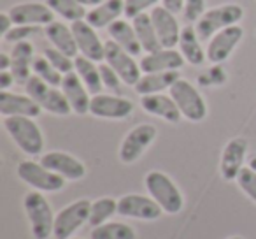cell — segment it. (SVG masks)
Instances as JSON below:
<instances>
[{
    "instance_id": "6da1fadb",
    "label": "cell",
    "mask_w": 256,
    "mask_h": 239,
    "mask_svg": "<svg viewBox=\"0 0 256 239\" xmlns=\"http://www.w3.org/2000/svg\"><path fill=\"white\" fill-rule=\"evenodd\" d=\"M4 129L23 153L30 155V157L42 153L44 136L42 130L36 123V118L8 116L4 118Z\"/></svg>"
},
{
    "instance_id": "7a4b0ae2",
    "label": "cell",
    "mask_w": 256,
    "mask_h": 239,
    "mask_svg": "<svg viewBox=\"0 0 256 239\" xmlns=\"http://www.w3.org/2000/svg\"><path fill=\"white\" fill-rule=\"evenodd\" d=\"M144 186L148 193L158 202V206L167 214H178L181 213L184 206V197L181 190L178 188L172 178H168L162 171H150L144 178Z\"/></svg>"
},
{
    "instance_id": "3957f363",
    "label": "cell",
    "mask_w": 256,
    "mask_h": 239,
    "mask_svg": "<svg viewBox=\"0 0 256 239\" xmlns=\"http://www.w3.org/2000/svg\"><path fill=\"white\" fill-rule=\"evenodd\" d=\"M242 18H244V8L238 4H234V2H228V4L207 9L206 15L193 27H195L200 41H209L220 30L238 25L242 22Z\"/></svg>"
},
{
    "instance_id": "277c9868",
    "label": "cell",
    "mask_w": 256,
    "mask_h": 239,
    "mask_svg": "<svg viewBox=\"0 0 256 239\" xmlns=\"http://www.w3.org/2000/svg\"><path fill=\"white\" fill-rule=\"evenodd\" d=\"M26 218L30 221V230L36 239H50L54 230V213L42 192H28L23 199Z\"/></svg>"
},
{
    "instance_id": "5b68a950",
    "label": "cell",
    "mask_w": 256,
    "mask_h": 239,
    "mask_svg": "<svg viewBox=\"0 0 256 239\" xmlns=\"http://www.w3.org/2000/svg\"><path fill=\"white\" fill-rule=\"evenodd\" d=\"M168 95L174 99L176 106L179 107L182 118L188 120V122L198 123L207 116V104L204 100L202 93L188 79H182V78L178 79L172 85V88L168 90Z\"/></svg>"
},
{
    "instance_id": "8992f818",
    "label": "cell",
    "mask_w": 256,
    "mask_h": 239,
    "mask_svg": "<svg viewBox=\"0 0 256 239\" xmlns=\"http://www.w3.org/2000/svg\"><path fill=\"white\" fill-rule=\"evenodd\" d=\"M25 92L26 95L32 97L42 107V111H48L54 116H67V114L72 113V107L68 104L67 97L62 92V88L48 85L46 81H42L37 76H32L26 81Z\"/></svg>"
},
{
    "instance_id": "52a82bcc",
    "label": "cell",
    "mask_w": 256,
    "mask_h": 239,
    "mask_svg": "<svg viewBox=\"0 0 256 239\" xmlns=\"http://www.w3.org/2000/svg\"><path fill=\"white\" fill-rule=\"evenodd\" d=\"M16 174L23 183H26L28 186H32L37 192H58L65 186V181L62 176H58L56 172L50 171L48 167H44L40 162L34 160H23L18 164Z\"/></svg>"
},
{
    "instance_id": "ba28073f",
    "label": "cell",
    "mask_w": 256,
    "mask_h": 239,
    "mask_svg": "<svg viewBox=\"0 0 256 239\" xmlns=\"http://www.w3.org/2000/svg\"><path fill=\"white\" fill-rule=\"evenodd\" d=\"M158 130L151 123H140L136 125L132 130H128L126 136L123 137L120 144V151L118 157L123 164H134L144 155V151L153 144V141L156 139Z\"/></svg>"
},
{
    "instance_id": "9c48e42d",
    "label": "cell",
    "mask_w": 256,
    "mask_h": 239,
    "mask_svg": "<svg viewBox=\"0 0 256 239\" xmlns=\"http://www.w3.org/2000/svg\"><path fill=\"white\" fill-rule=\"evenodd\" d=\"M90 209H92V202L88 199H78L58 211L54 218V237L70 239V235H74L86 221H90Z\"/></svg>"
},
{
    "instance_id": "30bf717a",
    "label": "cell",
    "mask_w": 256,
    "mask_h": 239,
    "mask_svg": "<svg viewBox=\"0 0 256 239\" xmlns=\"http://www.w3.org/2000/svg\"><path fill=\"white\" fill-rule=\"evenodd\" d=\"M109 67L114 69L118 76L121 78V81L126 86H136L139 83L140 76H142V69L140 64L136 60L134 55H130L128 51H124L121 46H118L114 41H106V57H104Z\"/></svg>"
},
{
    "instance_id": "8fae6325",
    "label": "cell",
    "mask_w": 256,
    "mask_h": 239,
    "mask_svg": "<svg viewBox=\"0 0 256 239\" xmlns=\"http://www.w3.org/2000/svg\"><path fill=\"white\" fill-rule=\"evenodd\" d=\"M242 37H244V29L240 25L228 27V29H223L218 34H214L207 41V48H206L207 60L214 65H220L223 62H226L232 57V53L235 51V48L240 44Z\"/></svg>"
},
{
    "instance_id": "7c38bea8",
    "label": "cell",
    "mask_w": 256,
    "mask_h": 239,
    "mask_svg": "<svg viewBox=\"0 0 256 239\" xmlns=\"http://www.w3.org/2000/svg\"><path fill=\"white\" fill-rule=\"evenodd\" d=\"M164 209L151 195L140 193H126L118 199V214L124 218H136V220L153 221L162 216Z\"/></svg>"
},
{
    "instance_id": "4fadbf2b",
    "label": "cell",
    "mask_w": 256,
    "mask_h": 239,
    "mask_svg": "<svg viewBox=\"0 0 256 239\" xmlns=\"http://www.w3.org/2000/svg\"><path fill=\"white\" fill-rule=\"evenodd\" d=\"M134 113V102L120 95L98 93L92 95L90 114L102 120H124Z\"/></svg>"
},
{
    "instance_id": "5bb4252c",
    "label": "cell",
    "mask_w": 256,
    "mask_h": 239,
    "mask_svg": "<svg viewBox=\"0 0 256 239\" xmlns=\"http://www.w3.org/2000/svg\"><path fill=\"white\" fill-rule=\"evenodd\" d=\"M70 27H72V32H74L76 43H78L79 55L96 62V64L104 62V57H106V43L100 39L96 29H93L86 20H79V22L72 23Z\"/></svg>"
},
{
    "instance_id": "9a60e30c",
    "label": "cell",
    "mask_w": 256,
    "mask_h": 239,
    "mask_svg": "<svg viewBox=\"0 0 256 239\" xmlns=\"http://www.w3.org/2000/svg\"><path fill=\"white\" fill-rule=\"evenodd\" d=\"M14 25L48 27L54 22V13L48 8L46 2H22L9 9Z\"/></svg>"
},
{
    "instance_id": "2e32d148",
    "label": "cell",
    "mask_w": 256,
    "mask_h": 239,
    "mask_svg": "<svg viewBox=\"0 0 256 239\" xmlns=\"http://www.w3.org/2000/svg\"><path fill=\"white\" fill-rule=\"evenodd\" d=\"M40 164L50 171L56 172L64 179H70V181H78L86 176L84 164L65 151H48L40 157Z\"/></svg>"
},
{
    "instance_id": "e0dca14e",
    "label": "cell",
    "mask_w": 256,
    "mask_h": 239,
    "mask_svg": "<svg viewBox=\"0 0 256 239\" xmlns=\"http://www.w3.org/2000/svg\"><path fill=\"white\" fill-rule=\"evenodd\" d=\"M246 153H248V141L244 137H234L223 148L220 160V172L224 181H235L238 172L244 169Z\"/></svg>"
},
{
    "instance_id": "ac0fdd59",
    "label": "cell",
    "mask_w": 256,
    "mask_h": 239,
    "mask_svg": "<svg viewBox=\"0 0 256 239\" xmlns=\"http://www.w3.org/2000/svg\"><path fill=\"white\" fill-rule=\"evenodd\" d=\"M151 20H153L154 30H156L158 41L162 48H176L179 44L181 37V25H179L176 13L165 9L164 6H156L153 11H150Z\"/></svg>"
},
{
    "instance_id": "d6986e66",
    "label": "cell",
    "mask_w": 256,
    "mask_h": 239,
    "mask_svg": "<svg viewBox=\"0 0 256 239\" xmlns=\"http://www.w3.org/2000/svg\"><path fill=\"white\" fill-rule=\"evenodd\" d=\"M184 58L176 48H162L153 53H146L140 58V69L144 74L153 72H168V71H181L184 65Z\"/></svg>"
},
{
    "instance_id": "ffe728a7",
    "label": "cell",
    "mask_w": 256,
    "mask_h": 239,
    "mask_svg": "<svg viewBox=\"0 0 256 239\" xmlns=\"http://www.w3.org/2000/svg\"><path fill=\"white\" fill-rule=\"evenodd\" d=\"M42 113V107L28 95H20L12 92H0V114L8 116H28L37 118Z\"/></svg>"
},
{
    "instance_id": "44dd1931",
    "label": "cell",
    "mask_w": 256,
    "mask_h": 239,
    "mask_svg": "<svg viewBox=\"0 0 256 239\" xmlns=\"http://www.w3.org/2000/svg\"><path fill=\"white\" fill-rule=\"evenodd\" d=\"M60 88H62V92H64V95L67 97L68 104H70L72 113H76V114L90 113L92 93L88 92V88H86L84 83L81 81V78L76 74V71L64 76Z\"/></svg>"
},
{
    "instance_id": "7402d4cb",
    "label": "cell",
    "mask_w": 256,
    "mask_h": 239,
    "mask_svg": "<svg viewBox=\"0 0 256 239\" xmlns=\"http://www.w3.org/2000/svg\"><path fill=\"white\" fill-rule=\"evenodd\" d=\"M140 107L151 116L162 118L167 123H179L181 122V111L176 106L174 99L165 93H154V95H142L140 97Z\"/></svg>"
},
{
    "instance_id": "603a6c76",
    "label": "cell",
    "mask_w": 256,
    "mask_h": 239,
    "mask_svg": "<svg viewBox=\"0 0 256 239\" xmlns=\"http://www.w3.org/2000/svg\"><path fill=\"white\" fill-rule=\"evenodd\" d=\"M11 58H12V65H11L12 76H14L18 85L25 86L26 81L34 76L32 64H34V58H36L34 44L30 43V41L14 44L11 51Z\"/></svg>"
},
{
    "instance_id": "cb8c5ba5",
    "label": "cell",
    "mask_w": 256,
    "mask_h": 239,
    "mask_svg": "<svg viewBox=\"0 0 256 239\" xmlns=\"http://www.w3.org/2000/svg\"><path fill=\"white\" fill-rule=\"evenodd\" d=\"M44 36H46V39L51 43V46L64 51L68 57L76 58L79 55L78 43H76L72 27H68L65 22H56V20H54L53 23L44 27Z\"/></svg>"
},
{
    "instance_id": "d4e9b609",
    "label": "cell",
    "mask_w": 256,
    "mask_h": 239,
    "mask_svg": "<svg viewBox=\"0 0 256 239\" xmlns=\"http://www.w3.org/2000/svg\"><path fill=\"white\" fill-rule=\"evenodd\" d=\"M124 16V0H106L96 8L90 9L86 15V22L96 30L109 29L116 20Z\"/></svg>"
},
{
    "instance_id": "484cf974",
    "label": "cell",
    "mask_w": 256,
    "mask_h": 239,
    "mask_svg": "<svg viewBox=\"0 0 256 239\" xmlns=\"http://www.w3.org/2000/svg\"><path fill=\"white\" fill-rule=\"evenodd\" d=\"M178 48H179V53L186 60V64L193 65V67H198V65H202L207 60L206 50L200 44V37L193 25L182 27Z\"/></svg>"
},
{
    "instance_id": "4316f807",
    "label": "cell",
    "mask_w": 256,
    "mask_h": 239,
    "mask_svg": "<svg viewBox=\"0 0 256 239\" xmlns=\"http://www.w3.org/2000/svg\"><path fill=\"white\" fill-rule=\"evenodd\" d=\"M107 34H109L110 41H114L118 46H121L124 51H128L134 57H139L142 53V46H140L139 39H137V34L132 22H128V20L123 18L116 20L112 25H109Z\"/></svg>"
},
{
    "instance_id": "83f0119b",
    "label": "cell",
    "mask_w": 256,
    "mask_h": 239,
    "mask_svg": "<svg viewBox=\"0 0 256 239\" xmlns=\"http://www.w3.org/2000/svg\"><path fill=\"white\" fill-rule=\"evenodd\" d=\"M178 79H181L179 71L168 72H153V74H142L134 90L137 95H154V93H164L165 90H170Z\"/></svg>"
},
{
    "instance_id": "f1b7e54d",
    "label": "cell",
    "mask_w": 256,
    "mask_h": 239,
    "mask_svg": "<svg viewBox=\"0 0 256 239\" xmlns=\"http://www.w3.org/2000/svg\"><path fill=\"white\" fill-rule=\"evenodd\" d=\"M74 71L76 74L81 78V81L84 83V86L88 88V92L92 95H98L102 93V78H100V69L96 65V62L90 60V58L78 55L74 58Z\"/></svg>"
},
{
    "instance_id": "f546056e",
    "label": "cell",
    "mask_w": 256,
    "mask_h": 239,
    "mask_svg": "<svg viewBox=\"0 0 256 239\" xmlns=\"http://www.w3.org/2000/svg\"><path fill=\"white\" fill-rule=\"evenodd\" d=\"M132 25H134V29H136L137 39H139L144 53H153V51L162 50V44H160V41H158L156 30H154L153 20H151L150 13L136 16V18L132 20Z\"/></svg>"
},
{
    "instance_id": "4dcf8cb0",
    "label": "cell",
    "mask_w": 256,
    "mask_h": 239,
    "mask_svg": "<svg viewBox=\"0 0 256 239\" xmlns=\"http://www.w3.org/2000/svg\"><path fill=\"white\" fill-rule=\"evenodd\" d=\"M90 239H137L136 228L124 221H106L93 227Z\"/></svg>"
},
{
    "instance_id": "1f68e13d",
    "label": "cell",
    "mask_w": 256,
    "mask_h": 239,
    "mask_svg": "<svg viewBox=\"0 0 256 239\" xmlns=\"http://www.w3.org/2000/svg\"><path fill=\"white\" fill-rule=\"evenodd\" d=\"M48 4V8L54 13V16H60L64 22L72 23L84 20L88 15V9L82 8L78 0H44Z\"/></svg>"
},
{
    "instance_id": "d6a6232c",
    "label": "cell",
    "mask_w": 256,
    "mask_h": 239,
    "mask_svg": "<svg viewBox=\"0 0 256 239\" xmlns=\"http://www.w3.org/2000/svg\"><path fill=\"white\" fill-rule=\"evenodd\" d=\"M118 213V200L112 197H100V199L93 200L92 209H90V221L92 227H98V225L109 221L110 216Z\"/></svg>"
},
{
    "instance_id": "836d02e7",
    "label": "cell",
    "mask_w": 256,
    "mask_h": 239,
    "mask_svg": "<svg viewBox=\"0 0 256 239\" xmlns=\"http://www.w3.org/2000/svg\"><path fill=\"white\" fill-rule=\"evenodd\" d=\"M32 72H34V76H37V78H40L42 81H46L48 85L56 86V88H60L62 79H64V74H62V72H58L56 69L51 65V62L44 57V55L34 58Z\"/></svg>"
},
{
    "instance_id": "e575fe53",
    "label": "cell",
    "mask_w": 256,
    "mask_h": 239,
    "mask_svg": "<svg viewBox=\"0 0 256 239\" xmlns=\"http://www.w3.org/2000/svg\"><path fill=\"white\" fill-rule=\"evenodd\" d=\"M44 57H46L48 60L51 62V65H53L58 72H62L64 76L74 71V58L65 55L64 51L56 50V48H53V46L46 48V50H44Z\"/></svg>"
},
{
    "instance_id": "d590c367",
    "label": "cell",
    "mask_w": 256,
    "mask_h": 239,
    "mask_svg": "<svg viewBox=\"0 0 256 239\" xmlns=\"http://www.w3.org/2000/svg\"><path fill=\"white\" fill-rule=\"evenodd\" d=\"M40 30V27H30V25H14L9 30L6 36H2V41L9 44H18V43H25L30 37L37 36Z\"/></svg>"
},
{
    "instance_id": "8d00e7d4",
    "label": "cell",
    "mask_w": 256,
    "mask_h": 239,
    "mask_svg": "<svg viewBox=\"0 0 256 239\" xmlns=\"http://www.w3.org/2000/svg\"><path fill=\"white\" fill-rule=\"evenodd\" d=\"M160 4L162 0H124V16L126 20H134L136 16L153 11Z\"/></svg>"
},
{
    "instance_id": "74e56055",
    "label": "cell",
    "mask_w": 256,
    "mask_h": 239,
    "mask_svg": "<svg viewBox=\"0 0 256 239\" xmlns=\"http://www.w3.org/2000/svg\"><path fill=\"white\" fill-rule=\"evenodd\" d=\"M237 185L242 192L246 193L248 199H251L252 202L256 204V172L249 167H244L237 176Z\"/></svg>"
},
{
    "instance_id": "f35d334b",
    "label": "cell",
    "mask_w": 256,
    "mask_h": 239,
    "mask_svg": "<svg viewBox=\"0 0 256 239\" xmlns=\"http://www.w3.org/2000/svg\"><path fill=\"white\" fill-rule=\"evenodd\" d=\"M206 0H184L182 6V16L190 25H195L204 15H206Z\"/></svg>"
},
{
    "instance_id": "ab89813d",
    "label": "cell",
    "mask_w": 256,
    "mask_h": 239,
    "mask_svg": "<svg viewBox=\"0 0 256 239\" xmlns=\"http://www.w3.org/2000/svg\"><path fill=\"white\" fill-rule=\"evenodd\" d=\"M98 69H100V78H102L104 88H109V90H112V92H120L121 85H124V83L121 81L120 76L114 72V69L109 67L106 62H100Z\"/></svg>"
},
{
    "instance_id": "60d3db41",
    "label": "cell",
    "mask_w": 256,
    "mask_h": 239,
    "mask_svg": "<svg viewBox=\"0 0 256 239\" xmlns=\"http://www.w3.org/2000/svg\"><path fill=\"white\" fill-rule=\"evenodd\" d=\"M14 83L16 79L11 71H0V92H8Z\"/></svg>"
},
{
    "instance_id": "b9f144b4",
    "label": "cell",
    "mask_w": 256,
    "mask_h": 239,
    "mask_svg": "<svg viewBox=\"0 0 256 239\" xmlns=\"http://www.w3.org/2000/svg\"><path fill=\"white\" fill-rule=\"evenodd\" d=\"M12 27H14V22H12L11 15L9 13H0V36H6Z\"/></svg>"
},
{
    "instance_id": "7bdbcfd3",
    "label": "cell",
    "mask_w": 256,
    "mask_h": 239,
    "mask_svg": "<svg viewBox=\"0 0 256 239\" xmlns=\"http://www.w3.org/2000/svg\"><path fill=\"white\" fill-rule=\"evenodd\" d=\"M162 6H164L165 9H168V11L176 13V15H179V13H182V6H184V0H162Z\"/></svg>"
},
{
    "instance_id": "ee69618b",
    "label": "cell",
    "mask_w": 256,
    "mask_h": 239,
    "mask_svg": "<svg viewBox=\"0 0 256 239\" xmlns=\"http://www.w3.org/2000/svg\"><path fill=\"white\" fill-rule=\"evenodd\" d=\"M12 58L8 53H0V71H11Z\"/></svg>"
},
{
    "instance_id": "f6af8a7d",
    "label": "cell",
    "mask_w": 256,
    "mask_h": 239,
    "mask_svg": "<svg viewBox=\"0 0 256 239\" xmlns=\"http://www.w3.org/2000/svg\"><path fill=\"white\" fill-rule=\"evenodd\" d=\"M78 2L82 6V8H86L90 11V9L96 8V6H100L102 2H106V0H78Z\"/></svg>"
},
{
    "instance_id": "bcb514c9",
    "label": "cell",
    "mask_w": 256,
    "mask_h": 239,
    "mask_svg": "<svg viewBox=\"0 0 256 239\" xmlns=\"http://www.w3.org/2000/svg\"><path fill=\"white\" fill-rule=\"evenodd\" d=\"M248 167H249V169H252V171L256 172V155H254V157H251V158H249V162H248Z\"/></svg>"
},
{
    "instance_id": "7dc6e473",
    "label": "cell",
    "mask_w": 256,
    "mask_h": 239,
    "mask_svg": "<svg viewBox=\"0 0 256 239\" xmlns=\"http://www.w3.org/2000/svg\"><path fill=\"white\" fill-rule=\"evenodd\" d=\"M228 239H244V237H240V235H232V237H228Z\"/></svg>"
},
{
    "instance_id": "c3c4849f",
    "label": "cell",
    "mask_w": 256,
    "mask_h": 239,
    "mask_svg": "<svg viewBox=\"0 0 256 239\" xmlns=\"http://www.w3.org/2000/svg\"><path fill=\"white\" fill-rule=\"evenodd\" d=\"M70 239H81V237H70Z\"/></svg>"
}]
</instances>
